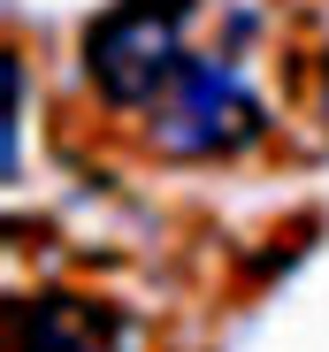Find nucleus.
<instances>
[{"label": "nucleus", "instance_id": "1", "mask_svg": "<svg viewBox=\"0 0 329 352\" xmlns=\"http://www.w3.org/2000/svg\"><path fill=\"white\" fill-rule=\"evenodd\" d=\"M192 0H115L84 31V77L115 107H153L192 62Z\"/></svg>", "mask_w": 329, "mask_h": 352}, {"label": "nucleus", "instance_id": "2", "mask_svg": "<svg viewBox=\"0 0 329 352\" xmlns=\"http://www.w3.org/2000/svg\"><path fill=\"white\" fill-rule=\"evenodd\" d=\"M260 131L268 107L230 62H184V77L153 100V146L169 161H230Z\"/></svg>", "mask_w": 329, "mask_h": 352}, {"label": "nucleus", "instance_id": "3", "mask_svg": "<svg viewBox=\"0 0 329 352\" xmlns=\"http://www.w3.org/2000/svg\"><path fill=\"white\" fill-rule=\"evenodd\" d=\"M16 352H138V329L84 291H38L16 299Z\"/></svg>", "mask_w": 329, "mask_h": 352}, {"label": "nucleus", "instance_id": "4", "mask_svg": "<svg viewBox=\"0 0 329 352\" xmlns=\"http://www.w3.org/2000/svg\"><path fill=\"white\" fill-rule=\"evenodd\" d=\"M321 115H329V62H321Z\"/></svg>", "mask_w": 329, "mask_h": 352}]
</instances>
